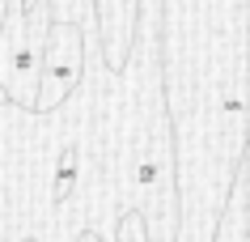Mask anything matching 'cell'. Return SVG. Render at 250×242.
Segmentation results:
<instances>
[{
  "label": "cell",
  "instance_id": "obj_8",
  "mask_svg": "<svg viewBox=\"0 0 250 242\" xmlns=\"http://www.w3.org/2000/svg\"><path fill=\"white\" fill-rule=\"evenodd\" d=\"M26 242H34V238H26Z\"/></svg>",
  "mask_w": 250,
  "mask_h": 242
},
{
  "label": "cell",
  "instance_id": "obj_7",
  "mask_svg": "<svg viewBox=\"0 0 250 242\" xmlns=\"http://www.w3.org/2000/svg\"><path fill=\"white\" fill-rule=\"evenodd\" d=\"M13 4H21V0H4V9H13Z\"/></svg>",
  "mask_w": 250,
  "mask_h": 242
},
{
  "label": "cell",
  "instance_id": "obj_5",
  "mask_svg": "<svg viewBox=\"0 0 250 242\" xmlns=\"http://www.w3.org/2000/svg\"><path fill=\"white\" fill-rule=\"evenodd\" d=\"M77 242H102V238H98V234H93V229H85V234H81Z\"/></svg>",
  "mask_w": 250,
  "mask_h": 242
},
{
  "label": "cell",
  "instance_id": "obj_1",
  "mask_svg": "<svg viewBox=\"0 0 250 242\" xmlns=\"http://www.w3.org/2000/svg\"><path fill=\"white\" fill-rule=\"evenodd\" d=\"M85 72V34L77 22H51L39 43V94L34 110H55Z\"/></svg>",
  "mask_w": 250,
  "mask_h": 242
},
{
  "label": "cell",
  "instance_id": "obj_3",
  "mask_svg": "<svg viewBox=\"0 0 250 242\" xmlns=\"http://www.w3.org/2000/svg\"><path fill=\"white\" fill-rule=\"evenodd\" d=\"M77 145H64L60 149V170H55V204H64L77 187Z\"/></svg>",
  "mask_w": 250,
  "mask_h": 242
},
{
  "label": "cell",
  "instance_id": "obj_2",
  "mask_svg": "<svg viewBox=\"0 0 250 242\" xmlns=\"http://www.w3.org/2000/svg\"><path fill=\"white\" fill-rule=\"evenodd\" d=\"M0 85L4 98L21 110H34L39 94V39H30L21 22V4H13L0 22Z\"/></svg>",
  "mask_w": 250,
  "mask_h": 242
},
{
  "label": "cell",
  "instance_id": "obj_6",
  "mask_svg": "<svg viewBox=\"0 0 250 242\" xmlns=\"http://www.w3.org/2000/svg\"><path fill=\"white\" fill-rule=\"evenodd\" d=\"M4 102H9V98H4V85H0V107H4Z\"/></svg>",
  "mask_w": 250,
  "mask_h": 242
},
{
  "label": "cell",
  "instance_id": "obj_4",
  "mask_svg": "<svg viewBox=\"0 0 250 242\" xmlns=\"http://www.w3.org/2000/svg\"><path fill=\"white\" fill-rule=\"evenodd\" d=\"M136 183L140 187H157V149H145L140 153V161H136Z\"/></svg>",
  "mask_w": 250,
  "mask_h": 242
}]
</instances>
